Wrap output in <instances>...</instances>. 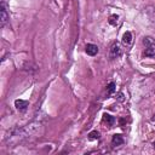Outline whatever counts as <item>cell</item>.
<instances>
[{
  "mask_svg": "<svg viewBox=\"0 0 155 155\" xmlns=\"http://www.w3.org/2000/svg\"><path fill=\"white\" fill-rule=\"evenodd\" d=\"M143 45L145 46L144 56L145 57H153L155 56V40L152 36H144L143 38Z\"/></svg>",
  "mask_w": 155,
  "mask_h": 155,
  "instance_id": "cell-1",
  "label": "cell"
},
{
  "mask_svg": "<svg viewBox=\"0 0 155 155\" xmlns=\"http://www.w3.org/2000/svg\"><path fill=\"white\" fill-rule=\"evenodd\" d=\"M121 56V47L117 42H114L112 47H110V57L112 58H117Z\"/></svg>",
  "mask_w": 155,
  "mask_h": 155,
  "instance_id": "cell-2",
  "label": "cell"
},
{
  "mask_svg": "<svg viewBox=\"0 0 155 155\" xmlns=\"http://www.w3.org/2000/svg\"><path fill=\"white\" fill-rule=\"evenodd\" d=\"M85 51H86L87 55H90V56H96V55L98 54V47H97V45H95V44H86Z\"/></svg>",
  "mask_w": 155,
  "mask_h": 155,
  "instance_id": "cell-3",
  "label": "cell"
},
{
  "mask_svg": "<svg viewBox=\"0 0 155 155\" xmlns=\"http://www.w3.org/2000/svg\"><path fill=\"white\" fill-rule=\"evenodd\" d=\"M28 106H29L28 101H23V99H16L15 101V107H16V109H18V110H24Z\"/></svg>",
  "mask_w": 155,
  "mask_h": 155,
  "instance_id": "cell-4",
  "label": "cell"
},
{
  "mask_svg": "<svg viewBox=\"0 0 155 155\" xmlns=\"http://www.w3.org/2000/svg\"><path fill=\"white\" fill-rule=\"evenodd\" d=\"M1 27H5V24L7 23V21H9V16H7V11L5 9V5L3 4L1 5Z\"/></svg>",
  "mask_w": 155,
  "mask_h": 155,
  "instance_id": "cell-5",
  "label": "cell"
},
{
  "mask_svg": "<svg viewBox=\"0 0 155 155\" xmlns=\"http://www.w3.org/2000/svg\"><path fill=\"white\" fill-rule=\"evenodd\" d=\"M122 143H124V138H122L121 135H114V136H113V138H112V144H113L114 147L121 145Z\"/></svg>",
  "mask_w": 155,
  "mask_h": 155,
  "instance_id": "cell-6",
  "label": "cell"
},
{
  "mask_svg": "<svg viewBox=\"0 0 155 155\" xmlns=\"http://www.w3.org/2000/svg\"><path fill=\"white\" fill-rule=\"evenodd\" d=\"M103 121L107 122V124L109 125V126H113L114 122H115V117H114V116H112L110 114L104 113V114H103Z\"/></svg>",
  "mask_w": 155,
  "mask_h": 155,
  "instance_id": "cell-7",
  "label": "cell"
},
{
  "mask_svg": "<svg viewBox=\"0 0 155 155\" xmlns=\"http://www.w3.org/2000/svg\"><path fill=\"white\" fill-rule=\"evenodd\" d=\"M122 42L125 44V45H130V44L132 42V34L131 32H126L122 36Z\"/></svg>",
  "mask_w": 155,
  "mask_h": 155,
  "instance_id": "cell-8",
  "label": "cell"
},
{
  "mask_svg": "<svg viewBox=\"0 0 155 155\" xmlns=\"http://www.w3.org/2000/svg\"><path fill=\"white\" fill-rule=\"evenodd\" d=\"M88 138L91 139H99L101 138V133L98 131H92V132H90V133H88Z\"/></svg>",
  "mask_w": 155,
  "mask_h": 155,
  "instance_id": "cell-9",
  "label": "cell"
},
{
  "mask_svg": "<svg viewBox=\"0 0 155 155\" xmlns=\"http://www.w3.org/2000/svg\"><path fill=\"white\" fill-rule=\"evenodd\" d=\"M117 19H119V16H117V15H112V16L109 17V23L112 26H116Z\"/></svg>",
  "mask_w": 155,
  "mask_h": 155,
  "instance_id": "cell-10",
  "label": "cell"
},
{
  "mask_svg": "<svg viewBox=\"0 0 155 155\" xmlns=\"http://www.w3.org/2000/svg\"><path fill=\"white\" fill-rule=\"evenodd\" d=\"M115 83H110L108 86H107V92H108V95H112V93H114L115 92Z\"/></svg>",
  "mask_w": 155,
  "mask_h": 155,
  "instance_id": "cell-11",
  "label": "cell"
},
{
  "mask_svg": "<svg viewBox=\"0 0 155 155\" xmlns=\"http://www.w3.org/2000/svg\"><path fill=\"white\" fill-rule=\"evenodd\" d=\"M149 17H150V22L155 26V9L153 10V12L150 13V16H149Z\"/></svg>",
  "mask_w": 155,
  "mask_h": 155,
  "instance_id": "cell-12",
  "label": "cell"
}]
</instances>
